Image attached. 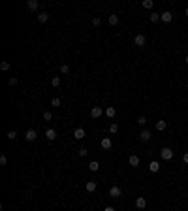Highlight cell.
<instances>
[{
	"label": "cell",
	"mask_w": 188,
	"mask_h": 211,
	"mask_svg": "<svg viewBox=\"0 0 188 211\" xmlns=\"http://www.w3.org/2000/svg\"><path fill=\"white\" fill-rule=\"evenodd\" d=\"M160 157H162V160H171V158H173V151H171L169 147H164L160 151Z\"/></svg>",
	"instance_id": "cell-1"
},
{
	"label": "cell",
	"mask_w": 188,
	"mask_h": 211,
	"mask_svg": "<svg viewBox=\"0 0 188 211\" xmlns=\"http://www.w3.org/2000/svg\"><path fill=\"white\" fill-rule=\"evenodd\" d=\"M134 44L137 45V47H143V45L147 44V38H145V34H137V36H135V40H134Z\"/></svg>",
	"instance_id": "cell-2"
},
{
	"label": "cell",
	"mask_w": 188,
	"mask_h": 211,
	"mask_svg": "<svg viewBox=\"0 0 188 211\" xmlns=\"http://www.w3.org/2000/svg\"><path fill=\"white\" fill-rule=\"evenodd\" d=\"M45 138L49 139V141H55V139H57V130H55V128H47V130H45Z\"/></svg>",
	"instance_id": "cell-3"
},
{
	"label": "cell",
	"mask_w": 188,
	"mask_h": 211,
	"mask_svg": "<svg viewBox=\"0 0 188 211\" xmlns=\"http://www.w3.org/2000/svg\"><path fill=\"white\" fill-rule=\"evenodd\" d=\"M160 19H162L164 23H171V21H173V13H171V11H162V13H160Z\"/></svg>",
	"instance_id": "cell-4"
},
{
	"label": "cell",
	"mask_w": 188,
	"mask_h": 211,
	"mask_svg": "<svg viewBox=\"0 0 188 211\" xmlns=\"http://www.w3.org/2000/svg\"><path fill=\"white\" fill-rule=\"evenodd\" d=\"M139 162H141V160H139L137 155H130V158H128V164H130L132 168H137V166H139Z\"/></svg>",
	"instance_id": "cell-5"
},
{
	"label": "cell",
	"mask_w": 188,
	"mask_h": 211,
	"mask_svg": "<svg viewBox=\"0 0 188 211\" xmlns=\"http://www.w3.org/2000/svg\"><path fill=\"white\" fill-rule=\"evenodd\" d=\"M90 117H92V119H98V117H102V108H100V106H94V108L90 109Z\"/></svg>",
	"instance_id": "cell-6"
},
{
	"label": "cell",
	"mask_w": 188,
	"mask_h": 211,
	"mask_svg": "<svg viewBox=\"0 0 188 211\" xmlns=\"http://www.w3.org/2000/svg\"><path fill=\"white\" fill-rule=\"evenodd\" d=\"M85 136H87L85 128H75V130H73V138H75V139H83Z\"/></svg>",
	"instance_id": "cell-7"
},
{
	"label": "cell",
	"mask_w": 188,
	"mask_h": 211,
	"mask_svg": "<svg viewBox=\"0 0 188 211\" xmlns=\"http://www.w3.org/2000/svg\"><path fill=\"white\" fill-rule=\"evenodd\" d=\"M27 8L30 9V11H36V9L40 8V2H38V0H28V2H27Z\"/></svg>",
	"instance_id": "cell-8"
},
{
	"label": "cell",
	"mask_w": 188,
	"mask_h": 211,
	"mask_svg": "<svg viewBox=\"0 0 188 211\" xmlns=\"http://www.w3.org/2000/svg\"><path fill=\"white\" fill-rule=\"evenodd\" d=\"M135 207H137V209H145V207H147V200H145L143 196H139L137 200H135Z\"/></svg>",
	"instance_id": "cell-9"
},
{
	"label": "cell",
	"mask_w": 188,
	"mask_h": 211,
	"mask_svg": "<svg viewBox=\"0 0 188 211\" xmlns=\"http://www.w3.org/2000/svg\"><path fill=\"white\" fill-rule=\"evenodd\" d=\"M122 194V190L119 189V187H111V189H109V196L111 198H119Z\"/></svg>",
	"instance_id": "cell-10"
},
{
	"label": "cell",
	"mask_w": 188,
	"mask_h": 211,
	"mask_svg": "<svg viewBox=\"0 0 188 211\" xmlns=\"http://www.w3.org/2000/svg\"><path fill=\"white\" fill-rule=\"evenodd\" d=\"M25 138H27V141H34V139L38 138V134H36V130H27V134H25Z\"/></svg>",
	"instance_id": "cell-11"
},
{
	"label": "cell",
	"mask_w": 188,
	"mask_h": 211,
	"mask_svg": "<svg viewBox=\"0 0 188 211\" xmlns=\"http://www.w3.org/2000/svg\"><path fill=\"white\" fill-rule=\"evenodd\" d=\"M139 139H141V141H149V139H151V132H149V130H141V132H139Z\"/></svg>",
	"instance_id": "cell-12"
},
{
	"label": "cell",
	"mask_w": 188,
	"mask_h": 211,
	"mask_svg": "<svg viewBox=\"0 0 188 211\" xmlns=\"http://www.w3.org/2000/svg\"><path fill=\"white\" fill-rule=\"evenodd\" d=\"M149 170L152 171V173H156L158 170H160V162H156V160H152L151 164H149Z\"/></svg>",
	"instance_id": "cell-13"
},
{
	"label": "cell",
	"mask_w": 188,
	"mask_h": 211,
	"mask_svg": "<svg viewBox=\"0 0 188 211\" xmlns=\"http://www.w3.org/2000/svg\"><path fill=\"white\" fill-rule=\"evenodd\" d=\"M47 19H49V13H47V11H40V13H38V21L40 23H47Z\"/></svg>",
	"instance_id": "cell-14"
},
{
	"label": "cell",
	"mask_w": 188,
	"mask_h": 211,
	"mask_svg": "<svg viewBox=\"0 0 188 211\" xmlns=\"http://www.w3.org/2000/svg\"><path fill=\"white\" fill-rule=\"evenodd\" d=\"M111 145H113V141L109 138H102V149H111Z\"/></svg>",
	"instance_id": "cell-15"
},
{
	"label": "cell",
	"mask_w": 188,
	"mask_h": 211,
	"mask_svg": "<svg viewBox=\"0 0 188 211\" xmlns=\"http://www.w3.org/2000/svg\"><path fill=\"white\" fill-rule=\"evenodd\" d=\"M105 115H107V117H109V119H113V117H115V115H117V109H115V108H113V106H109V108H107V109H105Z\"/></svg>",
	"instance_id": "cell-16"
},
{
	"label": "cell",
	"mask_w": 188,
	"mask_h": 211,
	"mask_svg": "<svg viewBox=\"0 0 188 211\" xmlns=\"http://www.w3.org/2000/svg\"><path fill=\"white\" fill-rule=\"evenodd\" d=\"M89 170H90V171H98V170H100V162L92 160V162L89 164Z\"/></svg>",
	"instance_id": "cell-17"
},
{
	"label": "cell",
	"mask_w": 188,
	"mask_h": 211,
	"mask_svg": "<svg viewBox=\"0 0 188 211\" xmlns=\"http://www.w3.org/2000/svg\"><path fill=\"white\" fill-rule=\"evenodd\" d=\"M96 190V183L94 181H87V192H94Z\"/></svg>",
	"instance_id": "cell-18"
},
{
	"label": "cell",
	"mask_w": 188,
	"mask_h": 211,
	"mask_svg": "<svg viewBox=\"0 0 188 211\" xmlns=\"http://www.w3.org/2000/svg\"><path fill=\"white\" fill-rule=\"evenodd\" d=\"M166 126H167V123H166V121H158V123H156V130H160V132H162V130H166Z\"/></svg>",
	"instance_id": "cell-19"
},
{
	"label": "cell",
	"mask_w": 188,
	"mask_h": 211,
	"mask_svg": "<svg viewBox=\"0 0 188 211\" xmlns=\"http://www.w3.org/2000/svg\"><path fill=\"white\" fill-rule=\"evenodd\" d=\"M109 25H119V15H109Z\"/></svg>",
	"instance_id": "cell-20"
},
{
	"label": "cell",
	"mask_w": 188,
	"mask_h": 211,
	"mask_svg": "<svg viewBox=\"0 0 188 211\" xmlns=\"http://www.w3.org/2000/svg\"><path fill=\"white\" fill-rule=\"evenodd\" d=\"M141 6H143L145 9H151L154 4H152V0H143V2H141Z\"/></svg>",
	"instance_id": "cell-21"
},
{
	"label": "cell",
	"mask_w": 188,
	"mask_h": 211,
	"mask_svg": "<svg viewBox=\"0 0 188 211\" xmlns=\"http://www.w3.org/2000/svg\"><path fill=\"white\" fill-rule=\"evenodd\" d=\"M51 106H55V108H60V106H62V100H60V98H53V100H51Z\"/></svg>",
	"instance_id": "cell-22"
},
{
	"label": "cell",
	"mask_w": 188,
	"mask_h": 211,
	"mask_svg": "<svg viewBox=\"0 0 188 211\" xmlns=\"http://www.w3.org/2000/svg\"><path fill=\"white\" fill-rule=\"evenodd\" d=\"M9 68H11V64H9V62H8V60H4V62L0 64V70H4V72H8Z\"/></svg>",
	"instance_id": "cell-23"
},
{
	"label": "cell",
	"mask_w": 188,
	"mask_h": 211,
	"mask_svg": "<svg viewBox=\"0 0 188 211\" xmlns=\"http://www.w3.org/2000/svg\"><path fill=\"white\" fill-rule=\"evenodd\" d=\"M137 123H139L141 126H145V125H147V117H145V115H139V117H137Z\"/></svg>",
	"instance_id": "cell-24"
},
{
	"label": "cell",
	"mask_w": 188,
	"mask_h": 211,
	"mask_svg": "<svg viewBox=\"0 0 188 211\" xmlns=\"http://www.w3.org/2000/svg\"><path fill=\"white\" fill-rule=\"evenodd\" d=\"M117 130H119V125H117V123H111V125H109V132H111V134H115Z\"/></svg>",
	"instance_id": "cell-25"
},
{
	"label": "cell",
	"mask_w": 188,
	"mask_h": 211,
	"mask_svg": "<svg viewBox=\"0 0 188 211\" xmlns=\"http://www.w3.org/2000/svg\"><path fill=\"white\" fill-rule=\"evenodd\" d=\"M6 136H8V139H15V138H17V132H15V130H8Z\"/></svg>",
	"instance_id": "cell-26"
},
{
	"label": "cell",
	"mask_w": 188,
	"mask_h": 211,
	"mask_svg": "<svg viewBox=\"0 0 188 211\" xmlns=\"http://www.w3.org/2000/svg\"><path fill=\"white\" fill-rule=\"evenodd\" d=\"M151 21H152V23L160 21V13H156V11H154V13H151Z\"/></svg>",
	"instance_id": "cell-27"
},
{
	"label": "cell",
	"mask_w": 188,
	"mask_h": 211,
	"mask_svg": "<svg viewBox=\"0 0 188 211\" xmlns=\"http://www.w3.org/2000/svg\"><path fill=\"white\" fill-rule=\"evenodd\" d=\"M60 74H70V66H68V64H62V66H60Z\"/></svg>",
	"instance_id": "cell-28"
},
{
	"label": "cell",
	"mask_w": 188,
	"mask_h": 211,
	"mask_svg": "<svg viewBox=\"0 0 188 211\" xmlns=\"http://www.w3.org/2000/svg\"><path fill=\"white\" fill-rule=\"evenodd\" d=\"M51 83H53V87H58V85H60V77H58V76H55L53 79H51Z\"/></svg>",
	"instance_id": "cell-29"
},
{
	"label": "cell",
	"mask_w": 188,
	"mask_h": 211,
	"mask_svg": "<svg viewBox=\"0 0 188 211\" xmlns=\"http://www.w3.org/2000/svg\"><path fill=\"white\" fill-rule=\"evenodd\" d=\"M51 119H53V113H51V111H45L43 113V121H51Z\"/></svg>",
	"instance_id": "cell-30"
},
{
	"label": "cell",
	"mask_w": 188,
	"mask_h": 211,
	"mask_svg": "<svg viewBox=\"0 0 188 211\" xmlns=\"http://www.w3.org/2000/svg\"><path fill=\"white\" fill-rule=\"evenodd\" d=\"M6 164H8V158H6V155H2L0 157V166H6Z\"/></svg>",
	"instance_id": "cell-31"
},
{
	"label": "cell",
	"mask_w": 188,
	"mask_h": 211,
	"mask_svg": "<svg viewBox=\"0 0 188 211\" xmlns=\"http://www.w3.org/2000/svg\"><path fill=\"white\" fill-rule=\"evenodd\" d=\"M100 23H102V19H100V17H94L92 19V25H94V27H100Z\"/></svg>",
	"instance_id": "cell-32"
},
{
	"label": "cell",
	"mask_w": 188,
	"mask_h": 211,
	"mask_svg": "<svg viewBox=\"0 0 188 211\" xmlns=\"http://www.w3.org/2000/svg\"><path fill=\"white\" fill-rule=\"evenodd\" d=\"M87 153H89V151H87V147H81V149H79V157H87Z\"/></svg>",
	"instance_id": "cell-33"
},
{
	"label": "cell",
	"mask_w": 188,
	"mask_h": 211,
	"mask_svg": "<svg viewBox=\"0 0 188 211\" xmlns=\"http://www.w3.org/2000/svg\"><path fill=\"white\" fill-rule=\"evenodd\" d=\"M9 87H13V85H17V77H9Z\"/></svg>",
	"instance_id": "cell-34"
},
{
	"label": "cell",
	"mask_w": 188,
	"mask_h": 211,
	"mask_svg": "<svg viewBox=\"0 0 188 211\" xmlns=\"http://www.w3.org/2000/svg\"><path fill=\"white\" fill-rule=\"evenodd\" d=\"M103 211H115V207H111V206H107V207H105V209H103Z\"/></svg>",
	"instance_id": "cell-35"
},
{
	"label": "cell",
	"mask_w": 188,
	"mask_h": 211,
	"mask_svg": "<svg viewBox=\"0 0 188 211\" xmlns=\"http://www.w3.org/2000/svg\"><path fill=\"white\" fill-rule=\"evenodd\" d=\"M183 160H184V162H186V164H188V153H184V157H183Z\"/></svg>",
	"instance_id": "cell-36"
},
{
	"label": "cell",
	"mask_w": 188,
	"mask_h": 211,
	"mask_svg": "<svg viewBox=\"0 0 188 211\" xmlns=\"http://www.w3.org/2000/svg\"><path fill=\"white\" fill-rule=\"evenodd\" d=\"M184 13H186V17H188V8H186V9H184Z\"/></svg>",
	"instance_id": "cell-37"
},
{
	"label": "cell",
	"mask_w": 188,
	"mask_h": 211,
	"mask_svg": "<svg viewBox=\"0 0 188 211\" xmlns=\"http://www.w3.org/2000/svg\"><path fill=\"white\" fill-rule=\"evenodd\" d=\"M184 60H186V64H188V55H186V58H184Z\"/></svg>",
	"instance_id": "cell-38"
}]
</instances>
